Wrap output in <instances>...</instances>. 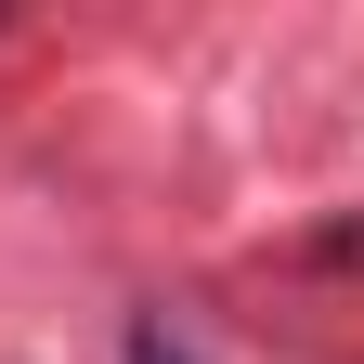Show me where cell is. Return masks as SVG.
Segmentation results:
<instances>
[{"mask_svg":"<svg viewBox=\"0 0 364 364\" xmlns=\"http://www.w3.org/2000/svg\"><path fill=\"white\" fill-rule=\"evenodd\" d=\"M130 364H182V351H169V338H156V326H144V338H130Z\"/></svg>","mask_w":364,"mask_h":364,"instance_id":"obj_1","label":"cell"}]
</instances>
